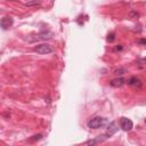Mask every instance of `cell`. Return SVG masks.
<instances>
[{"instance_id": "8992f818", "label": "cell", "mask_w": 146, "mask_h": 146, "mask_svg": "<svg viewBox=\"0 0 146 146\" xmlns=\"http://www.w3.org/2000/svg\"><path fill=\"white\" fill-rule=\"evenodd\" d=\"M128 84L131 86V87H141V80L137 76H131L129 80H128Z\"/></svg>"}, {"instance_id": "9c48e42d", "label": "cell", "mask_w": 146, "mask_h": 146, "mask_svg": "<svg viewBox=\"0 0 146 146\" xmlns=\"http://www.w3.org/2000/svg\"><path fill=\"white\" fill-rule=\"evenodd\" d=\"M125 72H127V70H125V68H122V67L116 68V70L114 71V73H115L116 75H122V74H124Z\"/></svg>"}, {"instance_id": "277c9868", "label": "cell", "mask_w": 146, "mask_h": 146, "mask_svg": "<svg viewBox=\"0 0 146 146\" xmlns=\"http://www.w3.org/2000/svg\"><path fill=\"white\" fill-rule=\"evenodd\" d=\"M120 127H121V129L124 130V131H130V130L133 128V123H132V121H131L130 119L123 116V117L120 119Z\"/></svg>"}, {"instance_id": "7c38bea8", "label": "cell", "mask_w": 146, "mask_h": 146, "mask_svg": "<svg viewBox=\"0 0 146 146\" xmlns=\"http://www.w3.org/2000/svg\"><path fill=\"white\" fill-rule=\"evenodd\" d=\"M8 1H14V0H8Z\"/></svg>"}, {"instance_id": "5b68a950", "label": "cell", "mask_w": 146, "mask_h": 146, "mask_svg": "<svg viewBox=\"0 0 146 146\" xmlns=\"http://www.w3.org/2000/svg\"><path fill=\"white\" fill-rule=\"evenodd\" d=\"M13 23H14V21H13V18L11 17H9V16H5V17H2L1 18V27H2V30H8L11 25H13Z\"/></svg>"}, {"instance_id": "52a82bcc", "label": "cell", "mask_w": 146, "mask_h": 146, "mask_svg": "<svg viewBox=\"0 0 146 146\" xmlns=\"http://www.w3.org/2000/svg\"><path fill=\"white\" fill-rule=\"evenodd\" d=\"M124 83H125V80L123 78H116V79H114L110 82V84L112 87H122Z\"/></svg>"}, {"instance_id": "8fae6325", "label": "cell", "mask_w": 146, "mask_h": 146, "mask_svg": "<svg viewBox=\"0 0 146 146\" xmlns=\"http://www.w3.org/2000/svg\"><path fill=\"white\" fill-rule=\"evenodd\" d=\"M26 6H31V5H39V2H36V1H33V2H29V3H25Z\"/></svg>"}, {"instance_id": "ba28073f", "label": "cell", "mask_w": 146, "mask_h": 146, "mask_svg": "<svg viewBox=\"0 0 146 146\" xmlns=\"http://www.w3.org/2000/svg\"><path fill=\"white\" fill-rule=\"evenodd\" d=\"M41 138H42V135H41V133H39V135H34V136H32V138L29 139V141H30V143H33V141L39 140V139H41Z\"/></svg>"}, {"instance_id": "3957f363", "label": "cell", "mask_w": 146, "mask_h": 146, "mask_svg": "<svg viewBox=\"0 0 146 146\" xmlns=\"http://www.w3.org/2000/svg\"><path fill=\"white\" fill-rule=\"evenodd\" d=\"M117 130H119V127H117L116 122H111V123L108 124V127H107L106 132H105V133H103V135H102V137L104 138V140H106L107 138H110L111 136H113Z\"/></svg>"}, {"instance_id": "7a4b0ae2", "label": "cell", "mask_w": 146, "mask_h": 146, "mask_svg": "<svg viewBox=\"0 0 146 146\" xmlns=\"http://www.w3.org/2000/svg\"><path fill=\"white\" fill-rule=\"evenodd\" d=\"M35 52L40 54V55H48V54H51L54 52V48L50 46V44H47V43H42V44H39L36 47H34L33 49Z\"/></svg>"}, {"instance_id": "30bf717a", "label": "cell", "mask_w": 146, "mask_h": 146, "mask_svg": "<svg viewBox=\"0 0 146 146\" xmlns=\"http://www.w3.org/2000/svg\"><path fill=\"white\" fill-rule=\"evenodd\" d=\"M115 34L114 33H111V34H108V36H107V41L108 42H112V41H114V39H115V36H114Z\"/></svg>"}, {"instance_id": "6da1fadb", "label": "cell", "mask_w": 146, "mask_h": 146, "mask_svg": "<svg viewBox=\"0 0 146 146\" xmlns=\"http://www.w3.org/2000/svg\"><path fill=\"white\" fill-rule=\"evenodd\" d=\"M107 123V120L105 117H102V116H95L92 119H90L87 123L88 128L90 129H99L102 127H104L105 124Z\"/></svg>"}]
</instances>
